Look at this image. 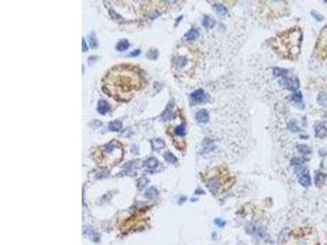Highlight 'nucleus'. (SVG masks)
<instances>
[{
  "label": "nucleus",
  "mask_w": 327,
  "mask_h": 245,
  "mask_svg": "<svg viewBox=\"0 0 327 245\" xmlns=\"http://www.w3.org/2000/svg\"><path fill=\"white\" fill-rule=\"evenodd\" d=\"M104 83V92L120 101L130 99L143 85L138 68L129 66H116L110 69Z\"/></svg>",
  "instance_id": "nucleus-1"
},
{
  "label": "nucleus",
  "mask_w": 327,
  "mask_h": 245,
  "mask_svg": "<svg viewBox=\"0 0 327 245\" xmlns=\"http://www.w3.org/2000/svg\"><path fill=\"white\" fill-rule=\"evenodd\" d=\"M302 41V32L294 26L278 34L270 39V45L276 53L286 59L295 60L299 56Z\"/></svg>",
  "instance_id": "nucleus-2"
},
{
  "label": "nucleus",
  "mask_w": 327,
  "mask_h": 245,
  "mask_svg": "<svg viewBox=\"0 0 327 245\" xmlns=\"http://www.w3.org/2000/svg\"><path fill=\"white\" fill-rule=\"evenodd\" d=\"M284 241L288 245H315V238L308 228H297L289 233Z\"/></svg>",
  "instance_id": "nucleus-3"
},
{
  "label": "nucleus",
  "mask_w": 327,
  "mask_h": 245,
  "mask_svg": "<svg viewBox=\"0 0 327 245\" xmlns=\"http://www.w3.org/2000/svg\"><path fill=\"white\" fill-rule=\"evenodd\" d=\"M231 184V178L226 172L212 176L206 182V186L213 194H221L227 190Z\"/></svg>",
  "instance_id": "nucleus-4"
},
{
  "label": "nucleus",
  "mask_w": 327,
  "mask_h": 245,
  "mask_svg": "<svg viewBox=\"0 0 327 245\" xmlns=\"http://www.w3.org/2000/svg\"><path fill=\"white\" fill-rule=\"evenodd\" d=\"M207 95L203 89H198L191 95V100L193 103H202L206 101Z\"/></svg>",
  "instance_id": "nucleus-5"
},
{
  "label": "nucleus",
  "mask_w": 327,
  "mask_h": 245,
  "mask_svg": "<svg viewBox=\"0 0 327 245\" xmlns=\"http://www.w3.org/2000/svg\"><path fill=\"white\" fill-rule=\"evenodd\" d=\"M283 86H285L288 90L291 92H295L299 88V83L295 79H289V78H284L283 79ZM281 81V82H282Z\"/></svg>",
  "instance_id": "nucleus-6"
},
{
  "label": "nucleus",
  "mask_w": 327,
  "mask_h": 245,
  "mask_svg": "<svg viewBox=\"0 0 327 245\" xmlns=\"http://www.w3.org/2000/svg\"><path fill=\"white\" fill-rule=\"evenodd\" d=\"M195 119L201 124H206L209 121V114L206 110L201 109L195 114Z\"/></svg>",
  "instance_id": "nucleus-7"
},
{
  "label": "nucleus",
  "mask_w": 327,
  "mask_h": 245,
  "mask_svg": "<svg viewBox=\"0 0 327 245\" xmlns=\"http://www.w3.org/2000/svg\"><path fill=\"white\" fill-rule=\"evenodd\" d=\"M315 133H316V137L318 138H324L327 134V128L324 124H319L315 128Z\"/></svg>",
  "instance_id": "nucleus-8"
},
{
  "label": "nucleus",
  "mask_w": 327,
  "mask_h": 245,
  "mask_svg": "<svg viewBox=\"0 0 327 245\" xmlns=\"http://www.w3.org/2000/svg\"><path fill=\"white\" fill-rule=\"evenodd\" d=\"M215 147H216V146H215L214 140L208 139V138L204 139L203 142V148L204 151L210 152L212 151V150H214L215 149Z\"/></svg>",
  "instance_id": "nucleus-9"
},
{
  "label": "nucleus",
  "mask_w": 327,
  "mask_h": 245,
  "mask_svg": "<svg viewBox=\"0 0 327 245\" xmlns=\"http://www.w3.org/2000/svg\"><path fill=\"white\" fill-rule=\"evenodd\" d=\"M199 31L195 29H191L184 35L185 39L187 41H193L195 40L199 37Z\"/></svg>",
  "instance_id": "nucleus-10"
},
{
  "label": "nucleus",
  "mask_w": 327,
  "mask_h": 245,
  "mask_svg": "<svg viewBox=\"0 0 327 245\" xmlns=\"http://www.w3.org/2000/svg\"><path fill=\"white\" fill-rule=\"evenodd\" d=\"M202 25L204 28L206 29H210L213 28L215 25V20L213 17L209 16H204L202 21Z\"/></svg>",
  "instance_id": "nucleus-11"
},
{
  "label": "nucleus",
  "mask_w": 327,
  "mask_h": 245,
  "mask_svg": "<svg viewBox=\"0 0 327 245\" xmlns=\"http://www.w3.org/2000/svg\"><path fill=\"white\" fill-rule=\"evenodd\" d=\"M108 110H109V105H108L107 102L105 101H100L97 105V111L101 114H105L107 113Z\"/></svg>",
  "instance_id": "nucleus-12"
},
{
  "label": "nucleus",
  "mask_w": 327,
  "mask_h": 245,
  "mask_svg": "<svg viewBox=\"0 0 327 245\" xmlns=\"http://www.w3.org/2000/svg\"><path fill=\"white\" fill-rule=\"evenodd\" d=\"M188 63V60L186 56H178L174 61V64L178 68H183Z\"/></svg>",
  "instance_id": "nucleus-13"
},
{
  "label": "nucleus",
  "mask_w": 327,
  "mask_h": 245,
  "mask_svg": "<svg viewBox=\"0 0 327 245\" xmlns=\"http://www.w3.org/2000/svg\"><path fill=\"white\" fill-rule=\"evenodd\" d=\"M299 183L301 185H302V186H305V187H307V186H308V185H310V184H311L310 176H309L307 172L304 174H302V176H300Z\"/></svg>",
  "instance_id": "nucleus-14"
},
{
  "label": "nucleus",
  "mask_w": 327,
  "mask_h": 245,
  "mask_svg": "<svg viewBox=\"0 0 327 245\" xmlns=\"http://www.w3.org/2000/svg\"><path fill=\"white\" fill-rule=\"evenodd\" d=\"M214 8L216 13L220 17H224L227 14L228 11L225 6L222 5V4H217V5L214 6Z\"/></svg>",
  "instance_id": "nucleus-15"
},
{
  "label": "nucleus",
  "mask_w": 327,
  "mask_h": 245,
  "mask_svg": "<svg viewBox=\"0 0 327 245\" xmlns=\"http://www.w3.org/2000/svg\"><path fill=\"white\" fill-rule=\"evenodd\" d=\"M288 73V70H286L285 69H281V68H279V67H276L273 69V71H272V74L276 77H283L286 78V75Z\"/></svg>",
  "instance_id": "nucleus-16"
},
{
  "label": "nucleus",
  "mask_w": 327,
  "mask_h": 245,
  "mask_svg": "<svg viewBox=\"0 0 327 245\" xmlns=\"http://www.w3.org/2000/svg\"><path fill=\"white\" fill-rule=\"evenodd\" d=\"M129 47V43L127 39H121L120 41L119 42L117 45H116V49L118 51H124V50L128 49V47Z\"/></svg>",
  "instance_id": "nucleus-17"
},
{
  "label": "nucleus",
  "mask_w": 327,
  "mask_h": 245,
  "mask_svg": "<svg viewBox=\"0 0 327 245\" xmlns=\"http://www.w3.org/2000/svg\"><path fill=\"white\" fill-rule=\"evenodd\" d=\"M122 127V123L120 121H113L109 124V129L112 132H118Z\"/></svg>",
  "instance_id": "nucleus-18"
},
{
  "label": "nucleus",
  "mask_w": 327,
  "mask_h": 245,
  "mask_svg": "<svg viewBox=\"0 0 327 245\" xmlns=\"http://www.w3.org/2000/svg\"><path fill=\"white\" fill-rule=\"evenodd\" d=\"M88 42H89L90 47H92V48H95V47H97L98 43H97L96 36L94 32H92V33L89 34V36H88Z\"/></svg>",
  "instance_id": "nucleus-19"
},
{
  "label": "nucleus",
  "mask_w": 327,
  "mask_h": 245,
  "mask_svg": "<svg viewBox=\"0 0 327 245\" xmlns=\"http://www.w3.org/2000/svg\"><path fill=\"white\" fill-rule=\"evenodd\" d=\"M143 164L149 168H155L158 165V161L155 158H149L144 162Z\"/></svg>",
  "instance_id": "nucleus-20"
},
{
  "label": "nucleus",
  "mask_w": 327,
  "mask_h": 245,
  "mask_svg": "<svg viewBox=\"0 0 327 245\" xmlns=\"http://www.w3.org/2000/svg\"><path fill=\"white\" fill-rule=\"evenodd\" d=\"M317 102L319 105L322 106H326L327 105V95L325 92H320L317 96Z\"/></svg>",
  "instance_id": "nucleus-21"
},
{
  "label": "nucleus",
  "mask_w": 327,
  "mask_h": 245,
  "mask_svg": "<svg viewBox=\"0 0 327 245\" xmlns=\"http://www.w3.org/2000/svg\"><path fill=\"white\" fill-rule=\"evenodd\" d=\"M151 143H152V146H153V149L154 150L163 149L165 146V143L162 140H160V139L153 140L151 141Z\"/></svg>",
  "instance_id": "nucleus-22"
},
{
  "label": "nucleus",
  "mask_w": 327,
  "mask_h": 245,
  "mask_svg": "<svg viewBox=\"0 0 327 245\" xmlns=\"http://www.w3.org/2000/svg\"><path fill=\"white\" fill-rule=\"evenodd\" d=\"M172 107H173V103H171V104H168V105L167 106V108H166V110H165V111L164 112V114H163V118L165 119V120H168V119H170L171 118V114H172Z\"/></svg>",
  "instance_id": "nucleus-23"
},
{
  "label": "nucleus",
  "mask_w": 327,
  "mask_h": 245,
  "mask_svg": "<svg viewBox=\"0 0 327 245\" xmlns=\"http://www.w3.org/2000/svg\"><path fill=\"white\" fill-rule=\"evenodd\" d=\"M325 180V176L323 173H318L316 176L315 183L317 186H322L324 184Z\"/></svg>",
  "instance_id": "nucleus-24"
},
{
  "label": "nucleus",
  "mask_w": 327,
  "mask_h": 245,
  "mask_svg": "<svg viewBox=\"0 0 327 245\" xmlns=\"http://www.w3.org/2000/svg\"><path fill=\"white\" fill-rule=\"evenodd\" d=\"M164 157H165V159L167 161H168V163H176L177 162V158L173 155L171 152H166V153H165V154H164Z\"/></svg>",
  "instance_id": "nucleus-25"
},
{
  "label": "nucleus",
  "mask_w": 327,
  "mask_h": 245,
  "mask_svg": "<svg viewBox=\"0 0 327 245\" xmlns=\"http://www.w3.org/2000/svg\"><path fill=\"white\" fill-rule=\"evenodd\" d=\"M159 56V53L156 49H151L149 50L148 53L146 54V56L151 60H156Z\"/></svg>",
  "instance_id": "nucleus-26"
},
{
  "label": "nucleus",
  "mask_w": 327,
  "mask_h": 245,
  "mask_svg": "<svg viewBox=\"0 0 327 245\" xmlns=\"http://www.w3.org/2000/svg\"><path fill=\"white\" fill-rule=\"evenodd\" d=\"M185 132H186V131H185V126L183 124L176 127V128L174 129V133L177 136H184Z\"/></svg>",
  "instance_id": "nucleus-27"
},
{
  "label": "nucleus",
  "mask_w": 327,
  "mask_h": 245,
  "mask_svg": "<svg viewBox=\"0 0 327 245\" xmlns=\"http://www.w3.org/2000/svg\"><path fill=\"white\" fill-rule=\"evenodd\" d=\"M157 190L155 189L154 187H151L150 189L146 191V194H145V196H146L147 198H154L155 196L156 195Z\"/></svg>",
  "instance_id": "nucleus-28"
},
{
  "label": "nucleus",
  "mask_w": 327,
  "mask_h": 245,
  "mask_svg": "<svg viewBox=\"0 0 327 245\" xmlns=\"http://www.w3.org/2000/svg\"><path fill=\"white\" fill-rule=\"evenodd\" d=\"M291 99L294 101L295 103H301L302 102V96L301 92H296L292 95Z\"/></svg>",
  "instance_id": "nucleus-29"
},
{
  "label": "nucleus",
  "mask_w": 327,
  "mask_h": 245,
  "mask_svg": "<svg viewBox=\"0 0 327 245\" xmlns=\"http://www.w3.org/2000/svg\"><path fill=\"white\" fill-rule=\"evenodd\" d=\"M288 128L289 131H291L293 132H298L300 131V128L299 127V126H297L296 124L294 123V122H290L288 124Z\"/></svg>",
  "instance_id": "nucleus-30"
},
{
  "label": "nucleus",
  "mask_w": 327,
  "mask_h": 245,
  "mask_svg": "<svg viewBox=\"0 0 327 245\" xmlns=\"http://www.w3.org/2000/svg\"><path fill=\"white\" fill-rule=\"evenodd\" d=\"M311 14H312V16L315 18V19L316 20V21H323L324 20V17H323V16L322 15H321V14H319L317 11H312V12H311Z\"/></svg>",
  "instance_id": "nucleus-31"
},
{
  "label": "nucleus",
  "mask_w": 327,
  "mask_h": 245,
  "mask_svg": "<svg viewBox=\"0 0 327 245\" xmlns=\"http://www.w3.org/2000/svg\"><path fill=\"white\" fill-rule=\"evenodd\" d=\"M298 150L300 153H302V154H308L309 153V149L307 146H304V145H299L298 146Z\"/></svg>",
  "instance_id": "nucleus-32"
},
{
  "label": "nucleus",
  "mask_w": 327,
  "mask_h": 245,
  "mask_svg": "<svg viewBox=\"0 0 327 245\" xmlns=\"http://www.w3.org/2000/svg\"><path fill=\"white\" fill-rule=\"evenodd\" d=\"M147 182H148V181L146 179V178H142V179L139 181V185H140L141 187H142V186H145L146 184H147Z\"/></svg>",
  "instance_id": "nucleus-33"
},
{
  "label": "nucleus",
  "mask_w": 327,
  "mask_h": 245,
  "mask_svg": "<svg viewBox=\"0 0 327 245\" xmlns=\"http://www.w3.org/2000/svg\"><path fill=\"white\" fill-rule=\"evenodd\" d=\"M139 53H140L139 50H135V51H133L132 53H129V56H138Z\"/></svg>",
  "instance_id": "nucleus-34"
},
{
  "label": "nucleus",
  "mask_w": 327,
  "mask_h": 245,
  "mask_svg": "<svg viewBox=\"0 0 327 245\" xmlns=\"http://www.w3.org/2000/svg\"><path fill=\"white\" fill-rule=\"evenodd\" d=\"M83 51H87V46H86L85 42H84V39H83Z\"/></svg>",
  "instance_id": "nucleus-35"
},
{
  "label": "nucleus",
  "mask_w": 327,
  "mask_h": 245,
  "mask_svg": "<svg viewBox=\"0 0 327 245\" xmlns=\"http://www.w3.org/2000/svg\"><path fill=\"white\" fill-rule=\"evenodd\" d=\"M181 19H182V16H181V17H179V19H177V20H176V25H178V24L179 21H181Z\"/></svg>",
  "instance_id": "nucleus-36"
}]
</instances>
